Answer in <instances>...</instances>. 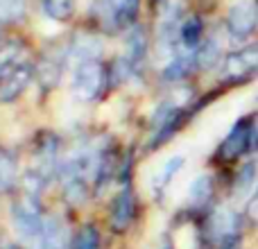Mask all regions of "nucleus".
Wrapping results in <instances>:
<instances>
[{
    "instance_id": "f257e3e1",
    "label": "nucleus",
    "mask_w": 258,
    "mask_h": 249,
    "mask_svg": "<svg viewBox=\"0 0 258 249\" xmlns=\"http://www.w3.org/2000/svg\"><path fill=\"white\" fill-rule=\"evenodd\" d=\"M12 224L27 249H45L43 247V215L36 195H23L12 206Z\"/></svg>"
},
{
    "instance_id": "f03ea898",
    "label": "nucleus",
    "mask_w": 258,
    "mask_h": 249,
    "mask_svg": "<svg viewBox=\"0 0 258 249\" xmlns=\"http://www.w3.org/2000/svg\"><path fill=\"white\" fill-rule=\"evenodd\" d=\"M107 84V68L100 64V59L82 61L73 66V95L82 102L100 98Z\"/></svg>"
},
{
    "instance_id": "7ed1b4c3",
    "label": "nucleus",
    "mask_w": 258,
    "mask_h": 249,
    "mask_svg": "<svg viewBox=\"0 0 258 249\" xmlns=\"http://www.w3.org/2000/svg\"><path fill=\"white\" fill-rule=\"evenodd\" d=\"M227 30L233 39H247L258 30V3L236 0L227 12Z\"/></svg>"
},
{
    "instance_id": "20e7f679",
    "label": "nucleus",
    "mask_w": 258,
    "mask_h": 249,
    "mask_svg": "<svg viewBox=\"0 0 258 249\" xmlns=\"http://www.w3.org/2000/svg\"><path fill=\"white\" fill-rule=\"evenodd\" d=\"M222 71L227 82H240L258 73V43L247 45V48L236 50V52H229L224 57Z\"/></svg>"
},
{
    "instance_id": "39448f33",
    "label": "nucleus",
    "mask_w": 258,
    "mask_h": 249,
    "mask_svg": "<svg viewBox=\"0 0 258 249\" xmlns=\"http://www.w3.org/2000/svg\"><path fill=\"white\" fill-rule=\"evenodd\" d=\"M36 77V66L21 61L5 80H0V102H14Z\"/></svg>"
},
{
    "instance_id": "423d86ee",
    "label": "nucleus",
    "mask_w": 258,
    "mask_h": 249,
    "mask_svg": "<svg viewBox=\"0 0 258 249\" xmlns=\"http://www.w3.org/2000/svg\"><path fill=\"white\" fill-rule=\"evenodd\" d=\"M251 136H254V127H251V122L247 120H238L233 125V129L229 132V136L222 141V145H220V156H222L224 161H233L238 159L240 154H245L247 150H249L251 145Z\"/></svg>"
},
{
    "instance_id": "0eeeda50",
    "label": "nucleus",
    "mask_w": 258,
    "mask_h": 249,
    "mask_svg": "<svg viewBox=\"0 0 258 249\" xmlns=\"http://www.w3.org/2000/svg\"><path fill=\"white\" fill-rule=\"evenodd\" d=\"M238 231H240V218L227 206H220L213 211V215L209 218V233L215 242H229L236 240Z\"/></svg>"
},
{
    "instance_id": "6e6552de",
    "label": "nucleus",
    "mask_w": 258,
    "mask_h": 249,
    "mask_svg": "<svg viewBox=\"0 0 258 249\" xmlns=\"http://www.w3.org/2000/svg\"><path fill=\"white\" fill-rule=\"evenodd\" d=\"M102 52V41L93 34H77L75 39L68 43L66 48V64H77L82 61H91V59H98Z\"/></svg>"
},
{
    "instance_id": "1a4fd4ad",
    "label": "nucleus",
    "mask_w": 258,
    "mask_h": 249,
    "mask_svg": "<svg viewBox=\"0 0 258 249\" xmlns=\"http://www.w3.org/2000/svg\"><path fill=\"white\" fill-rule=\"evenodd\" d=\"M195 66H200V64H197V50L183 48V50H179L172 59H168V64H165V68H163V80L179 82L190 75V73L195 71Z\"/></svg>"
},
{
    "instance_id": "9d476101",
    "label": "nucleus",
    "mask_w": 258,
    "mask_h": 249,
    "mask_svg": "<svg viewBox=\"0 0 258 249\" xmlns=\"http://www.w3.org/2000/svg\"><path fill=\"white\" fill-rule=\"evenodd\" d=\"M43 247L45 249H68V227L59 215H50V218H45Z\"/></svg>"
},
{
    "instance_id": "9b49d317",
    "label": "nucleus",
    "mask_w": 258,
    "mask_h": 249,
    "mask_svg": "<svg viewBox=\"0 0 258 249\" xmlns=\"http://www.w3.org/2000/svg\"><path fill=\"white\" fill-rule=\"evenodd\" d=\"M145 52H147V34H145V27L143 25H136L132 32L127 34V61L134 66V71H138V66L143 64L145 59Z\"/></svg>"
},
{
    "instance_id": "f8f14e48",
    "label": "nucleus",
    "mask_w": 258,
    "mask_h": 249,
    "mask_svg": "<svg viewBox=\"0 0 258 249\" xmlns=\"http://www.w3.org/2000/svg\"><path fill=\"white\" fill-rule=\"evenodd\" d=\"M132 215H134V195L129 188L120 191V195L116 197L113 202V209H111V224L116 231H122L129 222H132Z\"/></svg>"
},
{
    "instance_id": "ddd939ff",
    "label": "nucleus",
    "mask_w": 258,
    "mask_h": 249,
    "mask_svg": "<svg viewBox=\"0 0 258 249\" xmlns=\"http://www.w3.org/2000/svg\"><path fill=\"white\" fill-rule=\"evenodd\" d=\"M63 64H66V61H59L54 54L43 57L39 61V66H36V80H39V84L43 86V91H50V89H54V86L59 84V77H61Z\"/></svg>"
},
{
    "instance_id": "4468645a",
    "label": "nucleus",
    "mask_w": 258,
    "mask_h": 249,
    "mask_svg": "<svg viewBox=\"0 0 258 249\" xmlns=\"http://www.w3.org/2000/svg\"><path fill=\"white\" fill-rule=\"evenodd\" d=\"M202 34H204V23H202V18L190 16L179 27V43L186 50H197V45L202 43Z\"/></svg>"
},
{
    "instance_id": "2eb2a0df",
    "label": "nucleus",
    "mask_w": 258,
    "mask_h": 249,
    "mask_svg": "<svg viewBox=\"0 0 258 249\" xmlns=\"http://www.w3.org/2000/svg\"><path fill=\"white\" fill-rule=\"evenodd\" d=\"M23 52H25V48H23L21 41H9L0 48V80H5L21 64Z\"/></svg>"
},
{
    "instance_id": "dca6fc26",
    "label": "nucleus",
    "mask_w": 258,
    "mask_h": 249,
    "mask_svg": "<svg viewBox=\"0 0 258 249\" xmlns=\"http://www.w3.org/2000/svg\"><path fill=\"white\" fill-rule=\"evenodd\" d=\"M41 9L50 21L66 23L75 14V0H41Z\"/></svg>"
},
{
    "instance_id": "f3484780",
    "label": "nucleus",
    "mask_w": 258,
    "mask_h": 249,
    "mask_svg": "<svg viewBox=\"0 0 258 249\" xmlns=\"http://www.w3.org/2000/svg\"><path fill=\"white\" fill-rule=\"evenodd\" d=\"M211 193H213V181H211V177L202 174L188 188V204L192 209H200V206H204L211 200Z\"/></svg>"
},
{
    "instance_id": "a211bd4d",
    "label": "nucleus",
    "mask_w": 258,
    "mask_h": 249,
    "mask_svg": "<svg viewBox=\"0 0 258 249\" xmlns=\"http://www.w3.org/2000/svg\"><path fill=\"white\" fill-rule=\"evenodd\" d=\"M18 177L16 159L9 154L7 150H0V193H7L14 188Z\"/></svg>"
},
{
    "instance_id": "6ab92c4d",
    "label": "nucleus",
    "mask_w": 258,
    "mask_h": 249,
    "mask_svg": "<svg viewBox=\"0 0 258 249\" xmlns=\"http://www.w3.org/2000/svg\"><path fill=\"white\" fill-rule=\"evenodd\" d=\"M109 5H111V9H113V16H116L118 25L127 27L136 21L141 0H109Z\"/></svg>"
},
{
    "instance_id": "aec40b11",
    "label": "nucleus",
    "mask_w": 258,
    "mask_h": 249,
    "mask_svg": "<svg viewBox=\"0 0 258 249\" xmlns=\"http://www.w3.org/2000/svg\"><path fill=\"white\" fill-rule=\"evenodd\" d=\"M25 9L27 0H0V23H21Z\"/></svg>"
},
{
    "instance_id": "412c9836",
    "label": "nucleus",
    "mask_w": 258,
    "mask_h": 249,
    "mask_svg": "<svg viewBox=\"0 0 258 249\" xmlns=\"http://www.w3.org/2000/svg\"><path fill=\"white\" fill-rule=\"evenodd\" d=\"M181 168H183V156H172V159L165 161L161 172H156V177H154V191H159V193L163 191Z\"/></svg>"
},
{
    "instance_id": "4be33fe9",
    "label": "nucleus",
    "mask_w": 258,
    "mask_h": 249,
    "mask_svg": "<svg viewBox=\"0 0 258 249\" xmlns=\"http://www.w3.org/2000/svg\"><path fill=\"white\" fill-rule=\"evenodd\" d=\"M63 195L73 206H80L86 202V181L84 179H66L63 181Z\"/></svg>"
},
{
    "instance_id": "5701e85b",
    "label": "nucleus",
    "mask_w": 258,
    "mask_h": 249,
    "mask_svg": "<svg viewBox=\"0 0 258 249\" xmlns=\"http://www.w3.org/2000/svg\"><path fill=\"white\" fill-rule=\"evenodd\" d=\"M218 59H220V43L213 39L204 41L200 45V50H197V64L202 68H213L218 64Z\"/></svg>"
},
{
    "instance_id": "b1692460",
    "label": "nucleus",
    "mask_w": 258,
    "mask_h": 249,
    "mask_svg": "<svg viewBox=\"0 0 258 249\" xmlns=\"http://www.w3.org/2000/svg\"><path fill=\"white\" fill-rule=\"evenodd\" d=\"M98 247H100V236L95 231V227H84L71 249H98Z\"/></svg>"
},
{
    "instance_id": "393cba45",
    "label": "nucleus",
    "mask_w": 258,
    "mask_h": 249,
    "mask_svg": "<svg viewBox=\"0 0 258 249\" xmlns=\"http://www.w3.org/2000/svg\"><path fill=\"white\" fill-rule=\"evenodd\" d=\"M254 179H256L254 163H247L245 168L240 170V174H238V181H236V193H238V195H247V193H249V188L254 186Z\"/></svg>"
},
{
    "instance_id": "a878e982",
    "label": "nucleus",
    "mask_w": 258,
    "mask_h": 249,
    "mask_svg": "<svg viewBox=\"0 0 258 249\" xmlns=\"http://www.w3.org/2000/svg\"><path fill=\"white\" fill-rule=\"evenodd\" d=\"M247 213L251 215V220H256V222H258V193H256L254 197H251L249 206H247Z\"/></svg>"
}]
</instances>
